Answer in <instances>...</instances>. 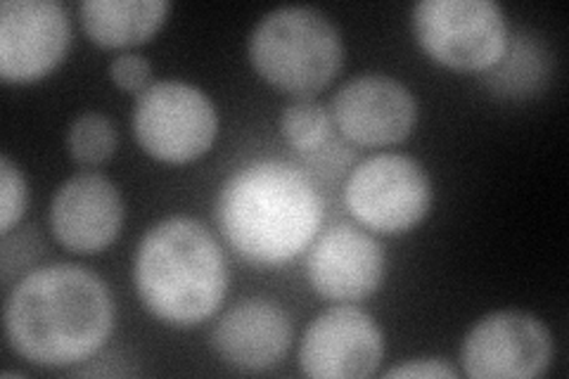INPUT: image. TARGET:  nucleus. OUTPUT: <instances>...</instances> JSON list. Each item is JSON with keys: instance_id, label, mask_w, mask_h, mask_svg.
I'll list each match as a JSON object with an SVG mask.
<instances>
[{"instance_id": "f257e3e1", "label": "nucleus", "mask_w": 569, "mask_h": 379, "mask_svg": "<svg viewBox=\"0 0 569 379\" xmlns=\"http://www.w3.org/2000/svg\"><path fill=\"white\" fill-rule=\"evenodd\" d=\"M114 306L104 282L74 263H52L14 285L6 335L33 366L67 368L91 358L112 332Z\"/></svg>"}, {"instance_id": "4468645a", "label": "nucleus", "mask_w": 569, "mask_h": 379, "mask_svg": "<svg viewBox=\"0 0 569 379\" xmlns=\"http://www.w3.org/2000/svg\"><path fill=\"white\" fill-rule=\"evenodd\" d=\"M292 341V320L276 301L244 299L228 309L211 332L217 353L244 372L273 368L288 353Z\"/></svg>"}, {"instance_id": "423d86ee", "label": "nucleus", "mask_w": 569, "mask_h": 379, "mask_svg": "<svg viewBox=\"0 0 569 379\" xmlns=\"http://www.w3.org/2000/svg\"><path fill=\"white\" fill-rule=\"evenodd\" d=\"M140 148L167 164H188L213 146L219 114L211 98L186 81H157L142 90L133 110Z\"/></svg>"}, {"instance_id": "6e6552de", "label": "nucleus", "mask_w": 569, "mask_h": 379, "mask_svg": "<svg viewBox=\"0 0 569 379\" xmlns=\"http://www.w3.org/2000/svg\"><path fill=\"white\" fill-rule=\"evenodd\" d=\"M472 379H531L553 360V337L525 311H496L472 325L460 351Z\"/></svg>"}, {"instance_id": "f8f14e48", "label": "nucleus", "mask_w": 569, "mask_h": 379, "mask_svg": "<svg viewBox=\"0 0 569 379\" xmlns=\"http://www.w3.org/2000/svg\"><path fill=\"white\" fill-rule=\"evenodd\" d=\"M387 257L382 245L351 223H335L311 245L307 276L330 301H361L380 290Z\"/></svg>"}, {"instance_id": "a211bd4d", "label": "nucleus", "mask_w": 569, "mask_h": 379, "mask_svg": "<svg viewBox=\"0 0 569 379\" xmlns=\"http://www.w3.org/2000/svg\"><path fill=\"white\" fill-rule=\"evenodd\" d=\"M29 202V190L22 169L3 154L0 157V232L8 238L12 226L22 219Z\"/></svg>"}, {"instance_id": "aec40b11", "label": "nucleus", "mask_w": 569, "mask_h": 379, "mask_svg": "<svg viewBox=\"0 0 569 379\" xmlns=\"http://www.w3.org/2000/svg\"><path fill=\"white\" fill-rule=\"evenodd\" d=\"M387 379L395 377H427V379H453L456 370L443 363L441 358H418V360H406L403 366H397L385 372Z\"/></svg>"}, {"instance_id": "ddd939ff", "label": "nucleus", "mask_w": 569, "mask_h": 379, "mask_svg": "<svg viewBox=\"0 0 569 379\" xmlns=\"http://www.w3.org/2000/svg\"><path fill=\"white\" fill-rule=\"evenodd\" d=\"M123 223L119 188L100 173H77L52 197L50 228L62 247L96 255L110 247Z\"/></svg>"}, {"instance_id": "0eeeda50", "label": "nucleus", "mask_w": 569, "mask_h": 379, "mask_svg": "<svg viewBox=\"0 0 569 379\" xmlns=\"http://www.w3.org/2000/svg\"><path fill=\"white\" fill-rule=\"evenodd\" d=\"M345 202L353 219L370 230L406 232L430 211L432 183L416 159L378 154L351 171Z\"/></svg>"}, {"instance_id": "6ab92c4d", "label": "nucleus", "mask_w": 569, "mask_h": 379, "mask_svg": "<svg viewBox=\"0 0 569 379\" xmlns=\"http://www.w3.org/2000/svg\"><path fill=\"white\" fill-rule=\"evenodd\" d=\"M110 79L127 93L140 96L152 86V64L138 52H121L110 64Z\"/></svg>"}, {"instance_id": "9d476101", "label": "nucleus", "mask_w": 569, "mask_h": 379, "mask_svg": "<svg viewBox=\"0 0 569 379\" xmlns=\"http://www.w3.org/2000/svg\"><path fill=\"white\" fill-rule=\"evenodd\" d=\"M385 356L380 325L356 306H332L316 316L299 347V368L316 379H363Z\"/></svg>"}, {"instance_id": "dca6fc26", "label": "nucleus", "mask_w": 569, "mask_h": 379, "mask_svg": "<svg viewBox=\"0 0 569 379\" xmlns=\"http://www.w3.org/2000/svg\"><path fill=\"white\" fill-rule=\"evenodd\" d=\"M67 150L81 167H100L117 150L114 123L100 112H83L69 123Z\"/></svg>"}, {"instance_id": "7ed1b4c3", "label": "nucleus", "mask_w": 569, "mask_h": 379, "mask_svg": "<svg viewBox=\"0 0 569 379\" xmlns=\"http://www.w3.org/2000/svg\"><path fill=\"white\" fill-rule=\"evenodd\" d=\"M136 290L146 309L176 328H192L219 311L228 268L219 242L190 216L152 226L138 245Z\"/></svg>"}, {"instance_id": "2eb2a0df", "label": "nucleus", "mask_w": 569, "mask_h": 379, "mask_svg": "<svg viewBox=\"0 0 569 379\" xmlns=\"http://www.w3.org/2000/svg\"><path fill=\"white\" fill-rule=\"evenodd\" d=\"M167 0H86L81 22L102 48H131L150 41L164 24Z\"/></svg>"}, {"instance_id": "39448f33", "label": "nucleus", "mask_w": 569, "mask_h": 379, "mask_svg": "<svg viewBox=\"0 0 569 379\" xmlns=\"http://www.w3.org/2000/svg\"><path fill=\"white\" fill-rule=\"evenodd\" d=\"M411 24L420 48L449 69H491L508 50L506 14L493 0H422Z\"/></svg>"}, {"instance_id": "9b49d317", "label": "nucleus", "mask_w": 569, "mask_h": 379, "mask_svg": "<svg viewBox=\"0 0 569 379\" xmlns=\"http://www.w3.org/2000/svg\"><path fill=\"white\" fill-rule=\"evenodd\" d=\"M337 129L356 146H395L411 133L418 104L411 90L387 74H359L332 98Z\"/></svg>"}, {"instance_id": "f03ea898", "label": "nucleus", "mask_w": 569, "mask_h": 379, "mask_svg": "<svg viewBox=\"0 0 569 379\" xmlns=\"http://www.w3.org/2000/svg\"><path fill=\"white\" fill-rule=\"evenodd\" d=\"M217 219L242 259L278 266L311 245L323 202L305 171L280 159H259L226 180Z\"/></svg>"}, {"instance_id": "f3484780", "label": "nucleus", "mask_w": 569, "mask_h": 379, "mask_svg": "<svg viewBox=\"0 0 569 379\" xmlns=\"http://www.w3.org/2000/svg\"><path fill=\"white\" fill-rule=\"evenodd\" d=\"M332 119L323 104L313 100H297L280 114V131L299 152H313L328 140Z\"/></svg>"}, {"instance_id": "1a4fd4ad", "label": "nucleus", "mask_w": 569, "mask_h": 379, "mask_svg": "<svg viewBox=\"0 0 569 379\" xmlns=\"http://www.w3.org/2000/svg\"><path fill=\"white\" fill-rule=\"evenodd\" d=\"M69 17L56 0H3L0 6V79L33 83L69 50Z\"/></svg>"}, {"instance_id": "20e7f679", "label": "nucleus", "mask_w": 569, "mask_h": 379, "mask_svg": "<svg viewBox=\"0 0 569 379\" xmlns=\"http://www.w3.org/2000/svg\"><path fill=\"white\" fill-rule=\"evenodd\" d=\"M249 60L263 81L307 98L337 77L345 46L323 12L288 6L261 17L249 36Z\"/></svg>"}]
</instances>
